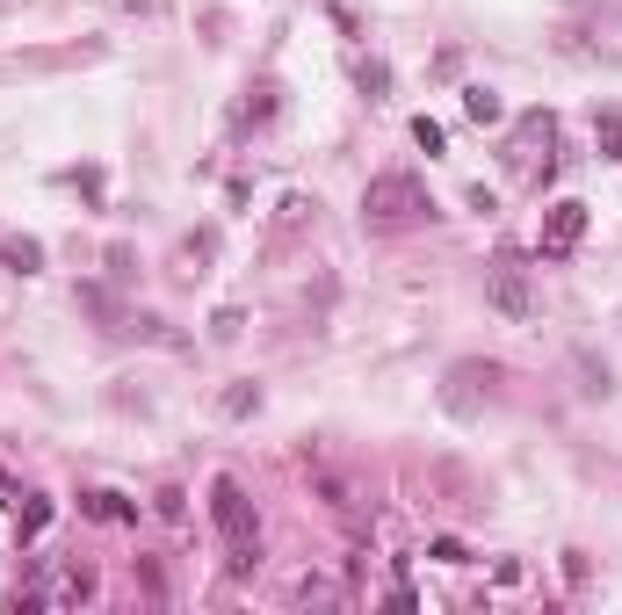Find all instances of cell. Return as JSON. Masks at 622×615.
<instances>
[{
    "instance_id": "cell-1",
    "label": "cell",
    "mask_w": 622,
    "mask_h": 615,
    "mask_svg": "<svg viewBox=\"0 0 622 615\" xmlns=\"http://www.w3.org/2000/svg\"><path fill=\"white\" fill-rule=\"evenodd\" d=\"M427 189H420V181L413 174H377V181H369V189H362V218L369 225H406V218H427Z\"/></svg>"
},
{
    "instance_id": "cell-2",
    "label": "cell",
    "mask_w": 622,
    "mask_h": 615,
    "mask_svg": "<svg viewBox=\"0 0 622 615\" xmlns=\"http://www.w3.org/2000/svg\"><path fill=\"white\" fill-rule=\"evenodd\" d=\"M485 304H492V312H500V319H536V283H528V268L514 261V254H500V261H492L485 268Z\"/></svg>"
},
{
    "instance_id": "cell-3",
    "label": "cell",
    "mask_w": 622,
    "mask_h": 615,
    "mask_svg": "<svg viewBox=\"0 0 622 615\" xmlns=\"http://www.w3.org/2000/svg\"><path fill=\"white\" fill-rule=\"evenodd\" d=\"M210 521H217V536H225V543H261L254 500H246L239 478H217V485H210Z\"/></svg>"
},
{
    "instance_id": "cell-4",
    "label": "cell",
    "mask_w": 622,
    "mask_h": 615,
    "mask_svg": "<svg viewBox=\"0 0 622 615\" xmlns=\"http://www.w3.org/2000/svg\"><path fill=\"white\" fill-rule=\"evenodd\" d=\"M586 239V203H550V218H543V254L557 261V254H572V246Z\"/></svg>"
},
{
    "instance_id": "cell-5",
    "label": "cell",
    "mask_w": 622,
    "mask_h": 615,
    "mask_svg": "<svg viewBox=\"0 0 622 615\" xmlns=\"http://www.w3.org/2000/svg\"><path fill=\"white\" fill-rule=\"evenodd\" d=\"M0 500L15 507V529H22V543H37V536L51 529V500H44V492H15V485H0Z\"/></svg>"
},
{
    "instance_id": "cell-6",
    "label": "cell",
    "mask_w": 622,
    "mask_h": 615,
    "mask_svg": "<svg viewBox=\"0 0 622 615\" xmlns=\"http://www.w3.org/2000/svg\"><path fill=\"white\" fill-rule=\"evenodd\" d=\"M80 514H95V521H138V507L123 500V492H87Z\"/></svg>"
},
{
    "instance_id": "cell-7",
    "label": "cell",
    "mask_w": 622,
    "mask_h": 615,
    "mask_svg": "<svg viewBox=\"0 0 622 615\" xmlns=\"http://www.w3.org/2000/svg\"><path fill=\"white\" fill-rule=\"evenodd\" d=\"M0 261H8L15 275H37L44 268V246L37 239H8V246H0Z\"/></svg>"
},
{
    "instance_id": "cell-8",
    "label": "cell",
    "mask_w": 622,
    "mask_h": 615,
    "mask_svg": "<svg viewBox=\"0 0 622 615\" xmlns=\"http://www.w3.org/2000/svg\"><path fill=\"white\" fill-rule=\"evenodd\" d=\"M594 138L608 145V160H622V109H601L594 116Z\"/></svg>"
},
{
    "instance_id": "cell-9",
    "label": "cell",
    "mask_w": 622,
    "mask_h": 615,
    "mask_svg": "<svg viewBox=\"0 0 622 615\" xmlns=\"http://www.w3.org/2000/svg\"><path fill=\"white\" fill-rule=\"evenodd\" d=\"M246 413H261V391L254 384H232L225 391V420H246Z\"/></svg>"
},
{
    "instance_id": "cell-10",
    "label": "cell",
    "mask_w": 622,
    "mask_h": 615,
    "mask_svg": "<svg viewBox=\"0 0 622 615\" xmlns=\"http://www.w3.org/2000/svg\"><path fill=\"white\" fill-rule=\"evenodd\" d=\"M463 109H471L478 123H500V95H492V87H471V95H463Z\"/></svg>"
},
{
    "instance_id": "cell-11",
    "label": "cell",
    "mask_w": 622,
    "mask_h": 615,
    "mask_svg": "<svg viewBox=\"0 0 622 615\" xmlns=\"http://www.w3.org/2000/svg\"><path fill=\"white\" fill-rule=\"evenodd\" d=\"M290 594H297V601H340V587H333V579H311V572L297 579V587H290Z\"/></svg>"
},
{
    "instance_id": "cell-12",
    "label": "cell",
    "mask_w": 622,
    "mask_h": 615,
    "mask_svg": "<svg viewBox=\"0 0 622 615\" xmlns=\"http://www.w3.org/2000/svg\"><path fill=\"white\" fill-rule=\"evenodd\" d=\"M427 558H442V565H471V550H463L456 536H434V550H427Z\"/></svg>"
},
{
    "instance_id": "cell-13",
    "label": "cell",
    "mask_w": 622,
    "mask_h": 615,
    "mask_svg": "<svg viewBox=\"0 0 622 615\" xmlns=\"http://www.w3.org/2000/svg\"><path fill=\"white\" fill-rule=\"evenodd\" d=\"M384 80H391V73L377 66V58H369V66H362V95H369V102H377V95H384Z\"/></svg>"
},
{
    "instance_id": "cell-14",
    "label": "cell",
    "mask_w": 622,
    "mask_h": 615,
    "mask_svg": "<svg viewBox=\"0 0 622 615\" xmlns=\"http://www.w3.org/2000/svg\"><path fill=\"white\" fill-rule=\"evenodd\" d=\"M181 514H189V507H181V485H167L160 492V521H181Z\"/></svg>"
}]
</instances>
